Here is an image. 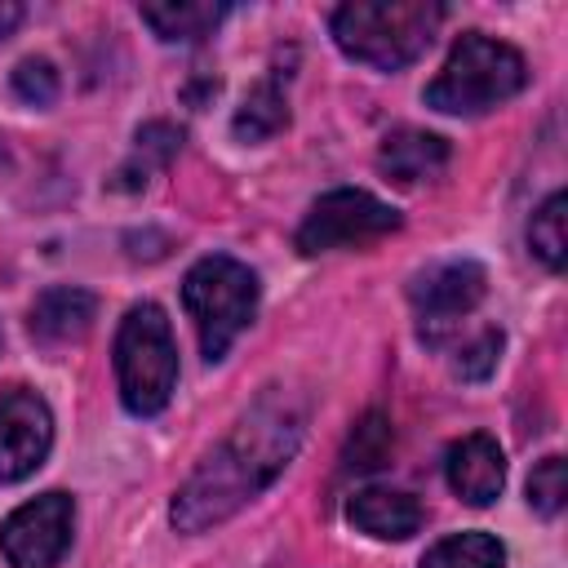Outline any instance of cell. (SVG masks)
Segmentation results:
<instances>
[{"label": "cell", "mask_w": 568, "mask_h": 568, "mask_svg": "<svg viewBox=\"0 0 568 568\" xmlns=\"http://www.w3.org/2000/svg\"><path fill=\"white\" fill-rule=\"evenodd\" d=\"M297 444H302V413L293 408L288 395H266L253 413H244L235 422V430L178 488L173 510H169L173 528L204 532V528L231 519L262 488L275 484V475L297 453Z\"/></svg>", "instance_id": "6da1fadb"}, {"label": "cell", "mask_w": 568, "mask_h": 568, "mask_svg": "<svg viewBox=\"0 0 568 568\" xmlns=\"http://www.w3.org/2000/svg\"><path fill=\"white\" fill-rule=\"evenodd\" d=\"M439 22L444 4L430 0H351L333 13V40L373 71H399L430 49Z\"/></svg>", "instance_id": "7a4b0ae2"}, {"label": "cell", "mask_w": 568, "mask_h": 568, "mask_svg": "<svg viewBox=\"0 0 568 568\" xmlns=\"http://www.w3.org/2000/svg\"><path fill=\"white\" fill-rule=\"evenodd\" d=\"M528 84V62L515 44L493 40L484 31H466L439 75L426 84V106L444 115H484L510 102Z\"/></svg>", "instance_id": "3957f363"}, {"label": "cell", "mask_w": 568, "mask_h": 568, "mask_svg": "<svg viewBox=\"0 0 568 568\" xmlns=\"http://www.w3.org/2000/svg\"><path fill=\"white\" fill-rule=\"evenodd\" d=\"M115 382L133 417H155L178 386V346L155 302L133 306L115 333Z\"/></svg>", "instance_id": "277c9868"}, {"label": "cell", "mask_w": 568, "mask_h": 568, "mask_svg": "<svg viewBox=\"0 0 568 568\" xmlns=\"http://www.w3.org/2000/svg\"><path fill=\"white\" fill-rule=\"evenodd\" d=\"M182 302L195 320L204 359H222L257 311V275L226 253L200 257L182 280Z\"/></svg>", "instance_id": "5b68a950"}, {"label": "cell", "mask_w": 568, "mask_h": 568, "mask_svg": "<svg viewBox=\"0 0 568 568\" xmlns=\"http://www.w3.org/2000/svg\"><path fill=\"white\" fill-rule=\"evenodd\" d=\"M395 226H399V213L386 200L355 191V186H342V191H328L311 204L306 222L297 226V248L306 257L333 253V248H364V244L390 235Z\"/></svg>", "instance_id": "8992f818"}, {"label": "cell", "mask_w": 568, "mask_h": 568, "mask_svg": "<svg viewBox=\"0 0 568 568\" xmlns=\"http://www.w3.org/2000/svg\"><path fill=\"white\" fill-rule=\"evenodd\" d=\"M75 501L67 493H40L0 524V550L13 568H58L71 546Z\"/></svg>", "instance_id": "52a82bcc"}, {"label": "cell", "mask_w": 568, "mask_h": 568, "mask_svg": "<svg viewBox=\"0 0 568 568\" xmlns=\"http://www.w3.org/2000/svg\"><path fill=\"white\" fill-rule=\"evenodd\" d=\"M49 444H53L49 404L27 386L0 390V484H18L31 470H40Z\"/></svg>", "instance_id": "ba28073f"}, {"label": "cell", "mask_w": 568, "mask_h": 568, "mask_svg": "<svg viewBox=\"0 0 568 568\" xmlns=\"http://www.w3.org/2000/svg\"><path fill=\"white\" fill-rule=\"evenodd\" d=\"M488 293V275L475 262H444L435 271H426L413 284V306L422 320V337L439 342L462 315H470Z\"/></svg>", "instance_id": "9c48e42d"}, {"label": "cell", "mask_w": 568, "mask_h": 568, "mask_svg": "<svg viewBox=\"0 0 568 568\" xmlns=\"http://www.w3.org/2000/svg\"><path fill=\"white\" fill-rule=\"evenodd\" d=\"M444 475H448V488L470 501V506H488L497 501L501 484H506V457H501V444L484 430L457 439L444 457Z\"/></svg>", "instance_id": "30bf717a"}, {"label": "cell", "mask_w": 568, "mask_h": 568, "mask_svg": "<svg viewBox=\"0 0 568 568\" xmlns=\"http://www.w3.org/2000/svg\"><path fill=\"white\" fill-rule=\"evenodd\" d=\"M98 320V297L84 293V288H71V284H58V288H44L31 306V333L49 346H62V342H80Z\"/></svg>", "instance_id": "8fae6325"}, {"label": "cell", "mask_w": 568, "mask_h": 568, "mask_svg": "<svg viewBox=\"0 0 568 568\" xmlns=\"http://www.w3.org/2000/svg\"><path fill=\"white\" fill-rule=\"evenodd\" d=\"M448 164V142L439 133H426V129H399L382 142L377 151V169L399 182V186H413V182H426V178H439Z\"/></svg>", "instance_id": "7c38bea8"}, {"label": "cell", "mask_w": 568, "mask_h": 568, "mask_svg": "<svg viewBox=\"0 0 568 568\" xmlns=\"http://www.w3.org/2000/svg\"><path fill=\"white\" fill-rule=\"evenodd\" d=\"M346 519L368 537L404 541V537H413L422 528V506L399 488H364V493L351 497Z\"/></svg>", "instance_id": "4fadbf2b"}, {"label": "cell", "mask_w": 568, "mask_h": 568, "mask_svg": "<svg viewBox=\"0 0 568 568\" xmlns=\"http://www.w3.org/2000/svg\"><path fill=\"white\" fill-rule=\"evenodd\" d=\"M226 4H209V0H195V4H142V22L169 40V44H191V40H204L217 22H222Z\"/></svg>", "instance_id": "5bb4252c"}, {"label": "cell", "mask_w": 568, "mask_h": 568, "mask_svg": "<svg viewBox=\"0 0 568 568\" xmlns=\"http://www.w3.org/2000/svg\"><path fill=\"white\" fill-rule=\"evenodd\" d=\"M506 550L493 532H457L426 550L422 568H501Z\"/></svg>", "instance_id": "9a60e30c"}, {"label": "cell", "mask_w": 568, "mask_h": 568, "mask_svg": "<svg viewBox=\"0 0 568 568\" xmlns=\"http://www.w3.org/2000/svg\"><path fill=\"white\" fill-rule=\"evenodd\" d=\"M182 146V129L155 120L146 129H138V146H133V160L120 169V182L115 186H146L151 169H164Z\"/></svg>", "instance_id": "2e32d148"}, {"label": "cell", "mask_w": 568, "mask_h": 568, "mask_svg": "<svg viewBox=\"0 0 568 568\" xmlns=\"http://www.w3.org/2000/svg\"><path fill=\"white\" fill-rule=\"evenodd\" d=\"M284 124H288V106H284V93L275 80H262L235 111V138H244V142H262V138L280 133Z\"/></svg>", "instance_id": "e0dca14e"}, {"label": "cell", "mask_w": 568, "mask_h": 568, "mask_svg": "<svg viewBox=\"0 0 568 568\" xmlns=\"http://www.w3.org/2000/svg\"><path fill=\"white\" fill-rule=\"evenodd\" d=\"M568 200L555 191L537 213H532V222H528V244H532V253L550 266V271H559L564 266V257H568V231H564V222H568Z\"/></svg>", "instance_id": "ac0fdd59"}, {"label": "cell", "mask_w": 568, "mask_h": 568, "mask_svg": "<svg viewBox=\"0 0 568 568\" xmlns=\"http://www.w3.org/2000/svg\"><path fill=\"white\" fill-rule=\"evenodd\" d=\"M390 448H395V430H390V422H386L382 413H368V417L355 426L351 444H346V470H355V475L377 470V466L390 462Z\"/></svg>", "instance_id": "d6986e66"}, {"label": "cell", "mask_w": 568, "mask_h": 568, "mask_svg": "<svg viewBox=\"0 0 568 568\" xmlns=\"http://www.w3.org/2000/svg\"><path fill=\"white\" fill-rule=\"evenodd\" d=\"M564 497H568V466H564V457H541L532 466V475H528V506L537 515H559Z\"/></svg>", "instance_id": "ffe728a7"}, {"label": "cell", "mask_w": 568, "mask_h": 568, "mask_svg": "<svg viewBox=\"0 0 568 568\" xmlns=\"http://www.w3.org/2000/svg\"><path fill=\"white\" fill-rule=\"evenodd\" d=\"M9 84H13V93H18L27 106H49V102L58 98V71H53V62H44V58H22V62L13 67Z\"/></svg>", "instance_id": "44dd1931"}, {"label": "cell", "mask_w": 568, "mask_h": 568, "mask_svg": "<svg viewBox=\"0 0 568 568\" xmlns=\"http://www.w3.org/2000/svg\"><path fill=\"white\" fill-rule=\"evenodd\" d=\"M497 355H501V333L497 328H484L470 346H462V355H457V377H466V382H484L493 368H497Z\"/></svg>", "instance_id": "7402d4cb"}, {"label": "cell", "mask_w": 568, "mask_h": 568, "mask_svg": "<svg viewBox=\"0 0 568 568\" xmlns=\"http://www.w3.org/2000/svg\"><path fill=\"white\" fill-rule=\"evenodd\" d=\"M22 22V4H9V0H0V40L13 31Z\"/></svg>", "instance_id": "603a6c76"}]
</instances>
